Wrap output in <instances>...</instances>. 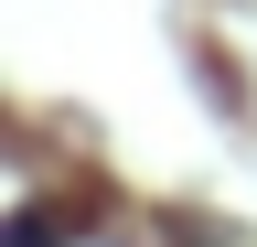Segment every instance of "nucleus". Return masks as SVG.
Segmentation results:
<instances>
[{
    "mask_svg": "<svg viewBox=\"0 0 257 247\" xmlns=\"http://www.w3.org/2000/svg\"><path fill=\"white\" fill-rule=\"evenodd\" d=\"M11 247H54V215H22V226H11Z\"/></svg>",
    "mask_w": 257,
    "mask_h": 247,
    "instance_id": "1",
    "label": "nucleus"
}]
</instances>
